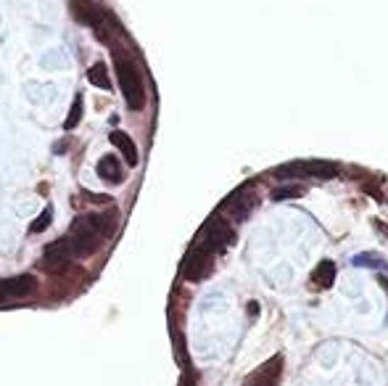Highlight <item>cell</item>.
Instances as JSON below:
<instances>
[{
  "label": "cell",
  "mask_w": 388,
  "mask_h": 386,
  "mask_svg": "<svg viewBox=\"0 0 388 386\" xmlns=\"http://www.w3.org/2000/svg\"><path fill=\"white\" fill-rule=\"evenodd\" d=\"M111 143L114 146H119L122 153H124V159H127V164H138V148H135V143L129 141V135L127 132H122V130H114L111 132Z\"/></svg>",
  "instance_id": "cell-7"
},
{
  "label": "cell",
  "mask_w": 388,
  "mask_h": 386,
  "mask_svg": "<svg viewBox=\"0 0 388 386\" xmlns=\"http://www.w3.org/2000/svg\"><path fill=\"white\" fill-rule=\"evenodd\" d=\"M88 80L95 85V88H100V90H111V80H109V71H106V66L103 64H93L88 69Z\"/></svg>",
  "instance_id": "cell-10"
},
{
  "label": "cell",
  "mask_w": 388,
  "mask_h": 386,
  "mask_svg": "<svg viewBox=\"0 0 388 386\" xmlns=\"http://www.w3.org/2000/svg\"><path fill=\"white\" fill-rule=\"evenodd\" d=\"M98 175L103 180H109V183H119L122 180V170H119V162H117V156H103L98 164Z\"/></svg>",
  "instance_id": "cell-8"
},
{
  "label": "cell",
  "mask_w": 388,
  "mask_h": 386,
  "mask_svg": "<svg viewBox=\"0 0 388 386\" xmlns=\"http://www.w3.org/2000/svg\"><path fill=\"white\" fill-rule=\"evenodd\" d=\"M301 193H304L301 185H286V188H278V191L272 193V199H275V201H280V199H296Z\"/></svg>",
  "instance_id": "cell-12"
},
{
  "label": "cell",
  "mask_w": 388,
  "mask_h": 386,
  "mask_svg": "<svg viewBox=\"0 0 388 386\" xmlns=\"http://www.w3.org/2000/svg\"><path fill=\"white\" fill-rule=\"evenodd\" d=\"M80 117H82V98H74V103H71V114L66 117V124H64V127L71 130L74 124L80 122Z\"/></svg>",
  "instance_id": "cell-13"
},
{
  "label": "cell",
  "mask_w": 388,
  "mask_h": 386,
  "mask_svg": "<svg viewBox=\"0 0 388 386\" xmlns=\"http://www.w3.org/2000/svg\"><path fill=\"white\" fill-rule=\"evenodd\" d=\"M35 291V278L32 275H13V278H0V302L3 299H16Z\"/></svg>",
  "instance_id": "cell-5"
},
{
  "label": "cell",
  "mask_w": 388,
  "mask_h": 386,
  "mask_svg": "<svg viewBox=\"0 0 388 386\" xmlns=\"http://www.w3.org/2000/svg\"><path fill=\"white\" fill-rule=\"evenodd\" d=\"M333 281H336V264L330 262V259L319 262L317 270H314V286H319V288H330Z\"/></svg>",
  "instance_id": "cell-9"
},
{
  "label": "cell",
  "mask_w": 388,
  "mask_h": 386,
  "mask_svg": "<svg viewBox=\"0 0 388 386\" xmlns=\"http://www.w3.org/2000/svg\"><path fill=\"white\" fill-rule=\"evenodd\" d=\"M354 264H368V267H378V259H372V257H357L354 259Z\"/></svg>",
  "instance_id": "cell-15"
},
{
  "label": "cell",
  "mask_w": 388,
  "mask_h": 386,
  "mask_svg": "<svg viewBox=\"0 0 388 386\" xmlns=\"http://www.w3.org/2000/svg\"><path fill=\"white\" fill-rule=\"evenodd\" d=\"M304 175H317V177H336L339 170L333 164H322V162H304L301 164Z\"/></svg>",
  "instance_id": "cell-11"
},
{
  "label": "cell",
  "mask_w": 388,
  "mask_h": 386,
  "mask_svg": "<svg viewBox=\"0 0 388 386\" xmlns=\"http://www.w3.org/2000/svg\"><path fill=\"white\" fill-rule=\"evenodd\" d=\"M254 204H257V196L249 191V188H240L238 193H233L225 204V212H230L233 220H246L249 212L254 209Z\"/></svg>",
  "instance_id": "cell-6"
},
{
  "label": "cell",
  "mask_w": 388,
  "mask_h": 386,
  "mask_svg": "<svg viewBox=\"0 0 388 386\" xmlns=\"http://www.w3.org/2000/svg\"><path fill=\"white\" fill-rule=\"evenodd\" d=\"M114 228V214H100V212H90L77 217L69 228V235H64L59 241H53L50 246H45V257L42 264L53 267V270H64L69 259L77 257H88L93 255L100 246L103 235Z\"/></svg>",
  "instance_id": "cell-1"
},
{
  "label": "cell",
  "mask_w": 388,
  "mask_h": 386,
  "mask_svg": "<svg viewBox=\"0 0 388 386\" xmlns=\"http://www.w3.org/2000/svg\"><path fill=\"white\" fill-rule=\"evenodd\" d=\"M114 64H117V77H119V88L122 95L132 112H140L146 106V88H143V77L135 69V64L129 62L127 56L114 53Z\"/></svg>",
  "instance_id": "cell-2"
},
{
  "label": "cell",
  "mask_w": 388,
  "mask_h": 386,
  "mask_svg": "<svg viewBox=\"0 0 388 386\" xmlns=\"http://www.w3.org/2000/svg\"><path fill=\"white\" fill-rule=\"evenodd\" d=\"M214 252H209L206 246H201L199 241L193 244V249L188 252L185 257V262H182V278H188V281H201V278H206V273L211 270V262H214Z\"/></svg>",
  "instance_id": "cell-3"
},
{
  "label": "cell",
  "mask_w": 388,
  "mask_h": 386,
  "mask_svg": "<svg viewBox=\"0 0 388 386\" xmlns=\"http://www.w3.org/2000/svg\"><path fill=\"white\" fill-rule=\"evenodd\" d=\"M50 217H53V212H50V206H48V209L42 212L40 220H35V223H32V228H30L32 233H40V230H45V228L50 225Z\"/></svg>",
  "instance_id": "cell-14"
},
{
  "label": "cell",
  "mask_w": 388,
  "mask_h": 386,
  "mask_svg": "<svg viewBox=\"0 0 388 386\" xmlns=\"http://www.w3.org/2000/svg\"><path fill=\"white\" fill-rule=\"evenodd\" d=\"M283 365H286L283 355H272L264 365H259L254 373L246 376V384L243 386H278L280 376H283Z\"/></svg>",
  "instance_id": "cell-4"
}]
</instances>
